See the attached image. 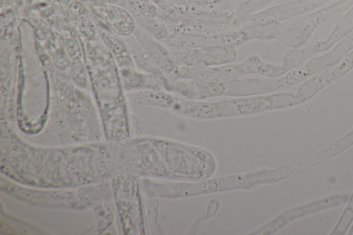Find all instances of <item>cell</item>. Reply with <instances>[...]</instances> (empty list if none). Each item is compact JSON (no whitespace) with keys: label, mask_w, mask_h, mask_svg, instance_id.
Returning a JSON list of instances; mask_svg holds the SVG:
<instances>
[{"label":"cell","mask_w":353,"mask_h":235,"mask_svg":"<svg viewBox=\"0 0 353 235\" xmlns=\"http://www.w3.org/2000/svg\"><path fill=\"white\" fill-rule=\"evenodd\" d=\"M12 132L1 130V170L20 184L69 189L108 181L114 174L107 144L45 147L30 145Z\"/></svg>","instance_id":"1"},{"label":"cell","mask_w":353,"mask_h":235,"mask_svg":"<svg viewBox=\"0 0 353 235\" xmlns=\"http://www.w3.org/2000/svg\"><path fill=\"white\" fill-rule=\"evenodd\" d=\"M137 176L130 172H116L112 178V187L121 231L124 234L143 232L139 185Z\"/></svg>","instance_id":"2"},{"label":"cell","mask_w":353,"mask_h":235,"mask_svg":"<svg viewBox=\"0 0 353 235\" xmlns=\"http://www.w3.org/2000/svg\"><path fill=\"white\" fill-rule=\"evenodd\" d=\"M1 190L19 200L38 207L75 210H83L86 208L79 198L77 190L26 187L3 176L1 178Z\"/></svg>","instance_id":"3"},{"label":"cell","mask_w":353,"mask_h":235,"mask_svg":"<svg viewBox=\"0 0 353 235\" xmlns=\"http://www.w3.org/2000/svg\"><path fill=\"white\" fill-rule=\"evenodd\" d=\"M77 193L85 207L93 210L98 217L97 221L83 230L82 234H101L112 225L115 218L111 182L108 181L84 185L78 189Z\"/></svg>","instance_id":"4"},{"label":"cell","mask_w":353,"mask_h":235,"mask_svg":"<svg viewBox=\"0 0 353 235\" xmlns=\"http://www.w3.org/2000/svg\"><path fill=\"white\" fill-rule=\"evenodd\" d=\"M346 200H347V195H337L324 198L302 207L289 210L267 225L265 227H268V229H263L262 233L272 232L295 218L324 210L327 207L340 205L341 203H344Z\"/></svg>","instance_id":"5"},{"label":"cell","mask_w":353,"mask_h":235,"mask_svg":"<svg viewBox=\"0 0 353 235\" xmlns=\"http://www.w3.org/2000/svg\"><path fill=\"white\" fill-rule=\"evenodd\" d=\"M343 37L340 43L330 52L309 61L310 65L316 72L335 65L353 49V25Z\"/></svg>","instance_id":"6"},{"label":"cell","mask_w":353,"mask_h":235,"mask_svg":"<svg viewBox=\"0 0 353 235\" xmlns=\"http://www.w3.org/2000/svg\"><path fill=\"white\" fill-rule=\"evenodd\" d=\"M5 227L3 232H10V234H46L39 227L10 214L1 212V228Z\"/></svg>","instance_id":"7"},{"label":"cell","mask_w":353,"mask_h":235,"mask_svg":"<svg viewBox=\"0 0 353 235\" xmlns=\"http://www.w3.org/2000/svg\"><path fill=\"white\" fill-rule=\"evenodd\" d=\"M353 25V6L336 23L333 32L325 41L319 42V51L328 50Z\"/></svg>","instance_id":"8"}]
</instances>
